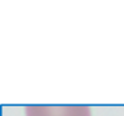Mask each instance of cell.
I'll return each instance as SVG.
<instances>
[{"label": "cell", "instance_id": "1", "mask_svg": "<svg viewBox=\"0 0 124 116\" xmlns=\"http://www.w3.org/2000/svg\"><path fill=\"white\" fill-rule=\"evenodd\" d=\"M25 116H92V111L86 105H30Z\"/></svg>", "mask_w": 124, "mask_h": 116}]
</instances>
